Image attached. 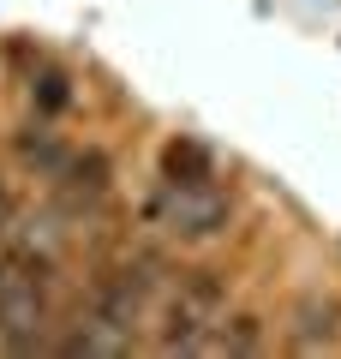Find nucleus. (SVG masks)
Listing matches in <instances>:
<instances>
[{
    "label": "nucleus",
    "instance_id": "obj_1",
    "mask_svg": "<svg viewBox=\"0 0 341 359\" xmlns=\"http://www.w3.org/2000/svg\"><path fill=\"white\" fill-rule=\"evenodd\" d=\"M162 228H174V233H215V222L227 216V204L222 198H198V186H174L168 180V192H162V204L150 210Z\"/></svg>",
    "mask_w": 341,
    "mask_h": 359
}]
</instances>
